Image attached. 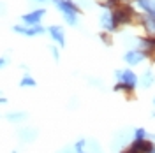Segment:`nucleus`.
<instances>
[{
	"mask_svg": "<svg viewBox=\"0 0 155 153\" xmlns=\"http://www.w3.org/2000/svg\"><path fill=\"white\" fill-rule=\"evenodd\" d=\"M55 4L62 16L65 19V23L71 25V27H78L79 25V7L74 0H51Z\"/></svg>",
	"mask_w": 155,
	"mask_h": 153,
	"instance_id": "obj_1",
	"label": "nucleus"
},
{
	"mask_svg": "<svg viewBox=\"0 0 155 153\" xmlns=\"http://www.w3.org/2000/svg\"><path fill=\"white\" fill-rule=\"evenodd\" d=\"M111 16H113V23H115L116 30L122 25H129L136 18L134 11H132V7L129 4H118L115 9H111Z\"/></svg>",
	"mask_w": 155,
	"mask_h": 153,
	"instance_id": "obj_2",
	"label": "nucleus"
},
{
	"mask_svg": "<svg viewBox=\"0 0 155 153\" xmlns=\"http://www.w3.org/2000/svg\"><path fill=\"white\" fill-rule=\"evenodd\" d=\"M153 146H155L153 141H150V139H143V141L132 139V143L129 144L127 150H124L122 153H150Z\"/></svg>",
	"mask_w": 155,
	"mask_h": 153,
	"instance_id": "obj_3",
	"label": "nucleus"
},
{
	"mask_svg": "<svg viewBox=\"0 0 155 153\" xmlns=\"http://www.w3.org/2000/svg\"><path fill=\"white\" fill-rule=\"evenodd\" d=\"M115 76H116V79H118L120 83H125V85L129 86V88H132V90H136V86H137V83H139L136 72L130 70V69H120V70L115 72Z\"/></svg>",
	"mask_w": 155,
	"mask_h": 153,
	"instance_id": "obj_4",
	"label": "nucleus"
},
{
	"mask_svg": "<svg viewBox=\"0 0 155 153\" xmlns=\"http://www.w3.org/2000/svg\"><path fill=\"white\" fill-rule=\"evenodd\" d=\"M12 32L16 34H21L25 37H35V35H42L46 28L41 27V25H35V27H28V25H14L12 27Z\"/></svg>",
	"mask_w": 155,
	"mask_h": 153,
	"instance_id": "obj_5",
	"label": "nucleus"
},
{
	"mask_svg": "<svg viewBox=\"0 0 155 153\" xmlns=\"http://www.w3.org/2000/svg\"><path fill=\"white\" fill-rule=\"evenodd\" d=\"M44 14H46L44 9H34V11H30V12H27V14H23L21 21H23V25L35 27V25H41V19L44 18Z\"/></svg>",
	"mask_w": 155,
	"mask_h": 153,
	"instance_id": "obj_6",
	"label": "nucleus"
},
{
	"mask_svg": "<svg viewBox=\"0 0 155 153\" xmlns=\"http://www.w3.org/2000/svg\"><path fill=\"white\" fill-rule=\"evenodd\" d=\"M145 58H148L145 51H141V49H130V51H127L124 60H125V63H129L130 67H134V65H139Z\"/></svg>",
	"mask_w": 155,
	"mask_h": 153,
	"instance_id": "obj_7",
	"label": "nucleus"
},
{
	"mask_svg": "<svg viewBox=\"0 0 155 153\" xmlns=\"http://www.w3.org/2000/svg\"><path fill=\"white\" fill-rule=\"evenodd\" d=\"M137 19H139V23L143 25V28L146 30L148 37H155V16L153 14H146V12H143V14L137 16Z\"/></svg>",
	"mask_w": 155,
	"mask_h": 153,
	"instance_id": "obj_8",
	"label": "nucleus"
},
{
	"mask_svg": "<svg viewBox=\"0 0 155 153\" xmlns=\"http://www.w3.org/2000/svg\"><path fill=\"white\" fill-rule=\"evenodd\" d=\"M48 34L51 35V39L57 42L60 48L65 46V32H64L62 27H58V25H51V27H48Z\"/></svg>",
	"mask_w": 155,
	"mask_h": 153,
	"instance_id": "obj_9",
	"label": "nucleus"
},
{
	"mask_svg": "<svg viewBox=\"0 0 155 153\" xmlns=\"http://www.w3.org/2000/svg\"><path fill=\"white\" fill-rule=\"evenodd\" d=\"M99 21H101V27H102V30L104 32H107V34H111V32H115V23H113V16H111V11H104L102 14H101V18H99Z\"/></svg>",
	"mask_w": 155,
	"mask_h": 153,
	"instance_id": "obj_10",
	"label": "nucleus"
},
{
	"mask_svg": "<svg viewBox=\"0 0 155 153\" xmlns=\"http://www.w3.org/2000/svg\"><path fill=\"white\" fill-rule=\"evenodd\" d=\"M18 137L23 141V143H30L37 137V130L32 129V127H21L18 130Z\"/></svg>",
	"mask_w": 155,
	"mask_h": 153,
	"instance_id": "obj_11",
	"label": "nucleus"
},
{
	"mask_svg": "<svg viewBox=\"0 0 155 153\" xmlns=\"http://www.w3.org/2000/svg\"><path fill=\"white\" fill-rule=\"evenodd\" d=\"M5 120L11 122V123H19V122L27 120V113H23V111H19V113L12 111V113H7V115H5Z\"/></svg>",
	"mask_w": 155,
	"mask_h": 153,
	"instance_id": "obj_12",
	"label": "nucleus"
},
{
	"mask_svg": "<svg viewBox=\"0 0 155 153\" xmlns=\"http://www.w3.org/2000/svg\"><path fill=\"white\" fill-rule=\"evenodd\" d=\"M153 83H155V76H153V72L148 69V70H145V74L141 77V86L143 88H150Z\"/></svg>",
	"mask_w": 155,
	"mask_h": 153,
	"instance_id": "obj_13",
	"label": "nucleus"
},
{
	"mask_svg": "<svg viewBox=\"0 0 155 153\" xmlns=\"http://www.w3.org/2000/svg\"><path fill=\"white\" fill-rule=\"evenodd\" d=\"M35 85H37V81L30 76V74H25V76L19 79V86L21 88H34Z\"/></svg>",
	"mask_w": 155,
	"mask_h": 153,
	"instance_id": "obj_14",
	"label": "nucleus"
},
{
	"mask_svg": "<svg viewBox=\"0 0 155 153\" xmlns=\"http://www.w3.org/2000/svg\"><path fill=\"white\" fill-rule=\"evenodd\" d=\"M74 151L76 153H92V151H87V139H79L74 143Z\"/></svg>",
	"mask_w": 155,
	"mask_h": 153,
	"instance_id": "obj_15",
	"label": "nucleus"
},
{
	"mask_svg": "<svg viewBox=\"0 0 155 153\" xmlns=\"http://www.w3.org/2000/svg\"><path fill=\"white\" fill-rule=\"evenodd\" d=\"M132 135H134V139H137V141H143V139H150V134L146 132L143 127H137V129L134 130V134H132Z\"/></svg>",
	"mask_w": 155,
	"mask_h": 153,
	"instance_id": "obj_16",
	"label": "nucleus"
},
{
	"mask_svg": "<svg viewBox=\"0 0 155 153\" xmlns=\"http://www.w3.org/2000/svg\"><path fill=\"white\" fill-rule=\"evenodd\" d=\"M115 92H125V93H130V92H134V90L129 88L125 83H120V81H118V83L115 85Z\"/></svg>",
	"mask_w": 155,
	"mask_h": 153,
	"instance_id": "obj_17",
	"label": "nucleus"
},
{
	"mask_svg": "<svg viewBox=\"0 0 155 153\" xmlns=\"http://www.w3.org/2000/svg\"><path fill=\"white\" fill-rule=\"evenodd\" d=\"M9 62H11L9 57H0V70L7 67V65H9Z\"/></svg>",
	"mask_w": 155,
	"mask_h": 153,
	"instance_id": "obj_18",
	"label": "nucleus"
},
{
	"mask_svg": "<svg viewBox=\"0 0 155 153\" xmlns=\"http://www.w3.org/2000/svg\"><path fill=\"white\" fill-rule=\"evenodd\" d=\"M49 51H51V55H53V60L58 62V60H60V53H58V49L53 46V48H49Z\"/></svg>",
	"mask_w": 155,
	"mask_h": 153,
	"instance_id": "obj_19",
	"label": "nucleus"
},
{
	"mask_svg": "<svg viewBox=\"0 0 155 153\" xmlns=\"http://www.w3.org/2000/svg\"><path fill=\"white\" fill-rule=\"evenodd\" d=\"M101 39L104 41V44H107V46L111 44V37L107 35V32H102V34H101Z\"/></svg>",
	"mask_w": 155,
	"mask_h": 153,
	"instance_id": "obj_20",
	"label": "nucleus"
},
{
	"mask_svg": "<svg viewBox=\"0 0 155 153\" xmlns=\"http://www.w3.org/2000/svg\"><path fill=\"white\" fill-rule=\"evenodd\" d=\"M58 153H76V151H74V148H72V146H67V148H64L62 151H58Z\"/></svg>",
	"mask_w": 155,
	"mask_h": 153,
	"instance_id": "obj_21",
	"label": "nucleus"
},
{
	"mask_svg": "<svg viewBox=\"0 0 155 153\" xmlns=\"http://www.w3.org/2000/svg\"><path fill=\"white\" fill-rule=\"evenodd\" d=\"M0 104H7V99L5 97H0Z\"/></svg>",
	"mask_w": 155,
	"mask_h": 153,
	"instance_id": "obj_22",
	"label": "nucleus"
},
{
	"mask_svg": "<svg viewBox=\"0 0 155 153\" xmlns=\"http://www.w3.org/2000/svg\"><path fill=\"white\" fill-rule=\"evenodd\" d=\"M32 2H37V4H42V2H49V0H32Z\"/></svg>",
	"mask_w": 155,
	"mask_h": 153,
	"instance_id": "obj_23",
	"label": "nucleus"
},
{
	"mask_svg": "<svg viewBox=\"0 0 155 153\" xmlns=\"http://www.w3.org/2000/svg\"><path fill=\"white\" fill-rule=\"evenodd\" d=\"M4 11H5V7H4V5L0 4V14H4Z\"/></svg>",
	"mask_w": 155,
	"mask_h": 153,
	"instance_id": "obj_24",
	"label": "nucleus"
},
{
	"mask_svg": "<svg viewBox=\"0 0 155 153\" xmlns=\"http://www.w3.org/2000/svg\"><path fill=\"white\" fill-rule=\"evenodd\" d=\"M153 53H155V37H153Z\"/></svg>",
	"mask_w": 155,
	"mask_h": 153,
	"instance_id": "obj_25",
	"label": "nucleus"
},
{
	"mask_svg": "<svg viewBox=\"0 0 155 153\" xmlns=\"http://www.w3.org/2000/svg\"><path fill=\"white\" fill-rule=\"evenodd\" d=\"M11 153H19V151H18V150H12V151H11Z\"/></svg>",
	"mask_w": 155,
	"mask_h": 153,
	"instance_id": "obj_26",
	"label": "nucleus"
},
{
	"mask_svg": "<svg viewBox=\"0 0 155 153\" xmlns=\"http://www.w3.org/2000/svg\"><path fill=\"white\" fill-rule=\"evenodd\" d=\"M150 153H155V146H153V148H152V151H150Z\"/></svg>",
	"mask_w": 155,
	"mask_h": 153,
	"instance_id": "obj_27",
	"label": "nucleus"
},
{
	"mask_svg": "<svg viewBox=\"0 0 155 153\" xmlns=\"http://www.w3.org/2000/svg\"><path fill=\"white\" fill-rule=\"evenodd\" d=\"M153 106H155V97H153Z\"/></svg>",
	"mask_w": 155,
	"mask_h": 153,
	"instance_id": "obj_28",
	"label": "nucleus"
}]
</instances>
